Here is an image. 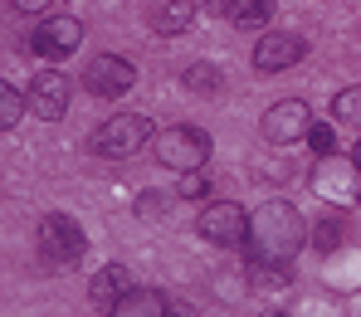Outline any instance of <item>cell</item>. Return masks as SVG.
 I'll use <instances>...</instances> for the list:
<instances>
[{"label": "cell", "instance_id": "cell-1", "mask_svg": "<svg viewBox=\"0 0 361 317\" xmlns=\"http://www.w3.org/2000/svg\"><path fill=\"white\" fill-rule=\"evenodd\" d=\"M249 259H264V263H288L293 254L307 244V220L298 215L293 200H264L254 215H249Z\"/></svg>", "mask_w": 361, "mask_h": 317}, {"label": "cell", "instance_id": "cell-26", "mask_svg": "<svg viewBox=\"0 0 361 317\" xmlns=\"http://www.w3.org/2000/svg\"><path fill=\"white\" fill-rule=\"evenodd\" d=\"M357 166H361V142H357Z\"/></svg>", "mask_w": 361, "mask_h": 317}, {"label": "cell", "instance_id": "cell-4", "mask_svg": "<svg viewBox=\"0 0 361 317\" xmlns=\"http://www.w3.org/2000/svg\"><path fill=\"white\" fill-rule=\"evenodd\" d=\"M39 254L49 268H68L88 254V235L73 215H44L39 220Z\"/></svg>", "mask_w": 361, "mask_h": 317}, {"label": "cell", "instance_id": "cell-11", "mask_svg": "<svg viewBox=\"0 0 361 317\" xmlns=\"http://www.w3.org/2000/svg\"><path fill=\"white\" fill-rule=\"evenodd\" d=\"M68 98H73V88H68V78H63L59 68L35 73V83H30V108H35V118L59 123L63 113H68Z\"/></svg>", "mask_w": 361, "mask_h": 317}, {"label": "cell", "instance_id": "cell-7", "mask_svg": "<svg viewBox=\"0 0 361 317\" xmlns=\"http://www.w3.org/2000/svg\"><path fill=\"white\" fill-rule=\"evenodd\" d=\"M264 137L274 142V147H288V142H302L307 137V127H312V108L302 103V98H283V103H274L269 113H264Z\"/></svg>", "mask_w": 361, "mask_h": 317}, {"label": "cell", "instance_id": "cell-16", "mask_svg": "<svg viewBox=\"0 0 361 317\" xmlns=\"http://www.w3.org/2000/svg\"><path fill=\"white\" fill-rule=\"evenodd\" d=\"M180 78H185L190 93H220V68L215 63H190Z\"/></svg>", "mask_w": 361, "mask_h": 317}, {"label": "cell", "instance_id": "cell-20", "mask_svg": "<svg viewBox=\"0 0 361 317\" xmlns=\"http://www.w3.org/2000/svg\"><path fill=\"white\" fill-rule=\"evenodd\" d=\"M307 147H312L317 156L337 151V127H332V123H312V127H307Z\"/></svg>", "mask_w": 361, "mask_h": 317}, {"label": "cell", "instance_id": "cell-25", "mask_svg": "<svg viewBox=\"0 0 361 317\" xmlns=\"http://www.w3.org/2000/svg\"><path fill=\"white\" fill-rule=\"evenodd\" d=\"M264 317H293V313H283V308H274V313H264Z\"/></svg>", "mask_w": 361, "mask_h": 317}, {"label": "cell", "instance_id": "cell-13", "mask_svg": "<svg viewBox=\"0 0 361 317\" xmlns=\"http://www.w3.org/2000/svg\"><path fill=\"white\" fill-rule=\"evenodd\" d=\"M127 288H132L127 268H122V263H103V268L93 273V283H88V298H93L98 308H113V303H118Z\"/></svg>", "mask_w": 361, "mask_h": 317}, {"label": "cell", "instance_id": "cell-10", "mask_svg": "<svg viewBox=\"0 0 361 317\" xmlns=\"http://www.w3.org/2000/svg\"><path fill=\"white\" fill-rule=\"evenodd\" d=\"M307 54V39L302 35H288V30H269L259 35V49H254V68L259 73H283Z\"/></svg>", "mask_w": 361, "mask_h": 317}, {"label": "cell", "instance_id": "cell-12", "mask_svg": "<svg viewBox=\"0 0 361 317\" xmlns=\"http://www.w3.org/2000/svg\"><path fill=\"white\" fill-rule=\"evenodd\" d=\"M166 293L161 288H127L118 303H113V317H166Z\"/></svg>", "mask_w": 361, "mask_h": 317}, {"label": "cell", "instance_id": "cell-3", "mask_svg": "<svg viewBox=\"0 0 361 317\" xmlns=\"http://www.w3.org/2000/svg\"><path fill=\"white\" fill-rule=\"evenodd\" d=\"M152 156L166 171H200L210 161V137L200 127H166L152 137Z\"/></svg>", "mask_w": 361, "mask_h": 317}, {"label": "cell", "instance_id": "cell-6", "mask_svg": "<svg viewBox=\"0 0 361 317\" xmlns=\"http://www.w3.org/2000/svg\"><path fill=\"white\" fill-rule=\"evenodd\" d=\"M195 230H200V240H210V244H220V249H235V244L249 240V210L235 205V200H215V205L200 210Z\"/></svg>", "mask_w": 361, "mask_h": 317}, {"label": "cell", "instance_id": "cell-9", "mask_svg": "<svg viewBox=\"0 0 361 317\" xmlns=\"http://www.w3.org/2000/svg\"><path fill=\"white\" fill-rule=\"evenodd\" d=\"M83 44V25L73 20V15H54V20H44L35 35H30V49L39 54V59H68L73 49Z\"/></svg>", "mask_w": 361, "mask_h": 317}, {"label": "cell", "instance_id": "cell-5", "mask_svg": "<svg viewBox=\"0 0 361 317\" xmlns=\"http://www.w3.org/2000/svg\"><path fill=\"white\" fill-rule=\"evenodd\" d=\"M147 142H152V123H147L142 113H118V118H108V123L98 127V137H93L98 156H108V161L137 156Z\"/></svg>", "mask_w": 361, "mask_h": 317}, {"label": "cell", "instance_id": "cell-21", "mask_svg": "<svg viewBox=\"0 0 361 317\" xmlns=\"http://www.w3.org/2000/svg\"><path fill=\"white\" fill-rule=\"evenodd\" d=\"M176 195H180V200H200V195H210V181H205L200 171H180Z\"/></svg>", "mask_w": 361, "mask_h": 317}, {"label": "cell", "instance_id": "cell-19", "mask_svg": "<svg viewBox=\"0 0 361 317\" xmlns=\"http://www.w3.org/2000/svg\"><path fill=\"white\" fill-rule=\"evenodd\" d=\"M25 118V93L15 83H0V127H15Z\"/></svg>", "mask_w": 361, "mask_h": 317}, {"label": "cell", "instance_id": "cell-23", "mask_svg": "<svg viewBox=\"0 0 361 317\" xmlns=\"http://www.w3.org/2000/svg\"><path fill=\"white\" fill-rule=\"evenodd\" d=\"M15 10H25V15H39V10H49V0H10Z\"/></svg>", "mask_w": 361, "mask_h": 317}, {"label": "cell", "instance_id": "cell-22", "mask_svg": "<svg viewBox=\"0 0 361 317\" xmlns=\"http://www.w3.org/2000/svg\"><path fill=\"white\" fill-rule=\"evenodd\" d=\"M195 5H200V10H210V15H230V5H235V0H195Z\"/></svg>", "mask_w": 361, "mask_h": 317}, {"label": "cell", "instance_id": "cell-14", "mask_svg": "<svg viewBox=\"0 0 361 317\" xmlns=\"http://www.w3.org/2000/svg\"><path fill=\"white\" fill-rule=\"evenodd\" d=\"M195 10H200L195 0H157V5H152V30H157V35H180V30L195 20Z\"/></svg>", "mask_w": 361, "mask_h": 317}, {"label": "cell", "instance_id": "cell-8", "mask_svg": "<svg viewBox=\"0 0 361 317\" xmlns=\"http://www.w3.org/2000/svg\"><path fill=\"white\" fill-rule=\"evenodd\" d=\"M132 83H137V68L122 59V54H98V59L83 68V88L93 98H122Z\"/></svg>", "mask_w": 361, "mask_h": 317}, {"label": "cell", "instance_id": "cell-18", "mask_svg": "<svg viewBox=\"0 0 361 317\" xmlns=\"http://www.w3.org/2000/svg\"><path fill=\"white\" fill-rule=\"evenodd\" d=\"M332 118L347 123V127H361V88H342L332 98Z\"/></svg>", "mask_w": 361, "mask_h": 317}, {"label": "cell", "instance_id": "cell-15", "mask_svg": "<svg viewBox=\"0 0 361 317\" xmlns=\"http://www.w3.org/2000/svg\"><path fill=\"white\" fill-rule=\"evenodd\" d=\"M230 20H235L240 30H269L274 0H235V5H230Z\"/></svg>", "mask_w": 361, "mask_h": 317}, {"label": "cell", "instance_id": "cell-17", "mask_svg": "<svg viewBox=\"0 0 361 317\" xmlns=\"http://www.w3.org/2000/svg\"><path fill=\"white\" fill-rule=\"evenodd\" d=\"M312 244H317L322 254L342 249V244H347V225H342V220H332V215H327V220H317V230H312Z\"/></svg>", "mask_w": 361, "mask_h": 317}, {"label": "cell", "instance_id": "cell-24", "mask_svg": "<svg viewBox=\"0 0 361 317\" xmlns=\"http://www.w3.org/2000/svg\"><path fill=\"white\" fill-rule=\"evenodd\" d=\"M166 317H200V313H195L190 303H171V308H166Z\"/></svg>", "mask_w": 361, "mask_h": 317}, {"label": "cell", "instance_id": "cell-2", "mask_svg": "<svg viewBox=\"0 0 361 317\" xmlns=\"http://www.w3.org/2000/svg\"><path fill=\"white\" fill-rule=\"evenodd\" d=\"M307 186H312V195H322L327 205H357V200H361V166H357V156H342V151L317 156Z\"/></svg>", "mask_w": 361, "mask_h": 317}]
</instances>
